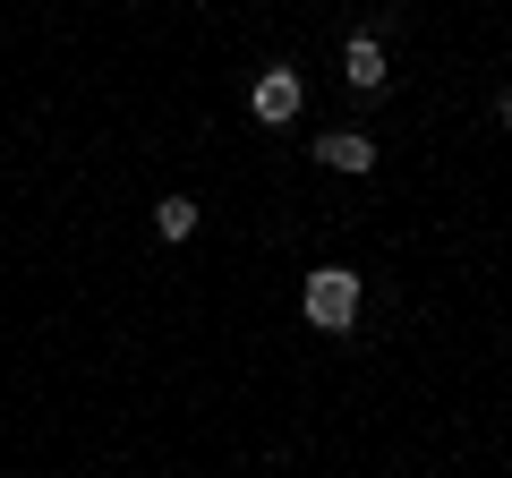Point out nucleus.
Returning <instances> with one entry per match:
<instances>
[{
    "mask_svg": "<svg viewBox=\"0 0 512 478\" xmlns=\"http://www.w3.org/2000/svg\"><path fill=\"white\" fill-rule=\"evenodd\" d=\"M308 325H325V333L359 325V274L350 265H316L308 274Z\"/></svg>",
    "mask_w": 512,
    "mask_h": 478,
    "instance_id": "obj_1",
    "label": "nucleus"
},
{
    "mask_svg": "<svg viewBox=\"0 0 512 478\" xmlns=\"http://www.w3.org/2000/svg\"><path fill=\"white\" fill-rule=\"evenodd\" d=\"M299 103H308V86H299V69H265V77H256V120H265V129H282V120H299Z\"/></svg>",
    "mask_w": 512,
    "mask_h": 478,
    "instance_id": "obj_2",
    "label": "nucleus"
},
{
    "mask_svg": "<svg viewBox=\"0 0 512 478\" xmlns=\"http://www.w3.org/2000/svg\"><path fill=\"white\" fill-rule=\"evenodd\" d=\"M342 77H350L359 94H376L384 77H393V69H384V43H376V35H350V43H342Z\"/></svg>",
    "mask_w": 512,
    "mask_h": 478,
    "instance_id": "obj_3",
    "label": "nucleus"
},
{
    "mask_svg": "<svg viewBox=\"0 0 512 478\" xmlns=\"http://www.w3.org/2000/svg\"><path fill=\"white\" fill-rule=\"evenodd\" d=\"M316 163H333V171H376V137L333 129V137H316Z\"/></svg>",
    "mask_w": 512,
    "mask_h": 478,
    "instance_id": "obj_4",
    "label": "nucleus"
},
{
    "mask_svg": "<svg viewBox=\"0 0 512 478\" xmlns=\"http://www.w3.org/2000/svg\"><path fill=\"white\" fill-rule=\"evenodd\" d=\"M154 231H163V239H188V231H197V197H163V205H154Z\"/></svg>",
    "mask_w": 512,
    "mask_h": 478,
    "instance_id": "obj_5",
    "label": "nucleus"
},
{
    "mask_svg": "<svg viewBox=\"0 0 512 478\" xmlns=\"http://www.w3.org/2000/svg\"><path fill=\"white\" fill-rule=\"evenodd\" d=\"M495 120H504V129H512V86H504V94H495Z\"/></svg>",
    "mask_w": 512,
    "mask_h": 478,
    "instance_id": "obj_6",
    "label": "nucleus"
}]
</instances>
